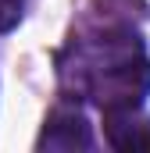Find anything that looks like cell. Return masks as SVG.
<instances>
[{
    "instance_id": "obj_2",
    "label": "cell",
    "mask_w": 150,
    "mask_h": 153,
    "mask_svg": "<svg viewBox=\"0 0 150 153\" xmlns=\"http://www.w3.org/2000/svg\"><path fill=\"white\" fill-rule=\"evenodd\" d=\"M93 128L79 107H54L43 132H39V150H93Z\"/></svg>"
},
{
    "instance_id": "obj_4",
    "label": "cell",
    "mask_w": 150,
    "mask_h": 153,
    "mask_svg": "<svg viewBox=\"0 0 150 153\" xmlns=\"http://www.w3.org/2000/svg\"><path fill=\"white\" fill-rule=\"evenodd\" d=\"M22 4L25 0H0V32H11L22 22Z\"/></svg>"
},
{
    "instance_id": "obj_1",
    "label": "cell",
    "mask_w": 150,
    "mask_h": 153,
    "mask_svg": "<svg viewBox=\"0 0 150 153\" xmlns=\"http://www.w3.org/2000/svg\"><path fill=\"white\" fill-rule=\"evenodd\" d=\"M68 100H93L100 111L143 107L150 93V57L132 29H107L93 39H72L57 57Z\"/></svg>"
},
{
    "instance_id": "obj_3",
    "label": "cell",
    "mask_w": 150,
    "mask_h": 153,
    "mask_svg": "<svg viewBox=\"0 0 150 153\" xmlns=\"http://www.w3.org/2000/svg\"><path fill=\"white\" fill-rule=\"evenodd\" d=\"M104 132L114 150H150V121L143 117V107L104 111Z\"/></svg>"
}]
</instances>
